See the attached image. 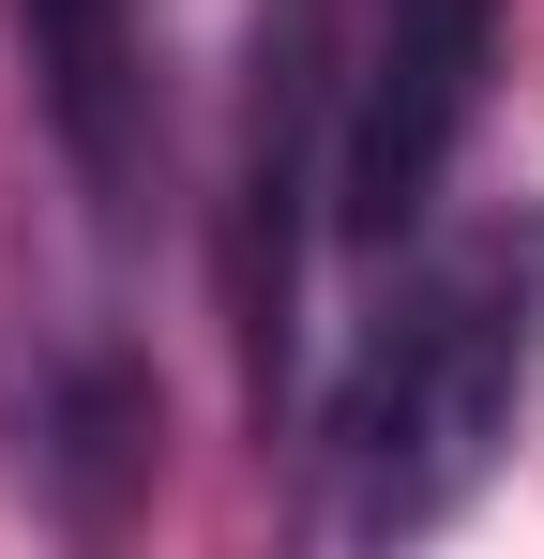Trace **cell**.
Returning <instances> with one entry per match:
<instances>
[{
    "label": "cell",
    "instance_id": "obj_2",
    "mask_svg": "<svg viewBox=\"0 0 544 559\" xmlns=\"http://www.w3.org/2000/svg\"><path fill=\"white\" fill-rule=\"evenodd\" d=\"M499 76V0H378L363 61L333 76V212L348 242H409L424 197L453 182L469 121Z\"/></svg>",
    "mask_w": 544,
    "mask_h": 559
},
{
    "label": "cell",
    "instance_id": "obj_1",
    "mask_svg": "<svg viewBox=\"0 0 544 559\" xmlns=\"http://www.w3.org/2000/svg\"><path fill=\"white\" fill-rule=\"evenodd\" d=\"M544 364V242H469L409 287L378 333H363L348 393H333V439H318V514L348 545H393V530H439L453 499L484 484V454L515 439Z\"/></svg>",
    "mask_w": 544,
    "mask_h": 559
},
{
    "label": "cell",
    "instance_id": "obj_4",
    "mask_svg": "<svg viewBox=\"0 0 544 559\" xmlns=\"http://www.w3.org/2000/svg\"><path fill=\"white\" fill-rule=\"evenodd\" d=\"M318 0H287L258 15V167H243V318H258V348H287V242H303V152H318Z\"/></svg>",
    "mask_w": 544,
    "mask_h": 559
},
{
    "label": "cell",
    "instance_id": "obj_3",
    "mask_svg": "<svg viewBox=\"0 0 544 559\" xmlns=\"http://www.w3.org/2000/svg\"><path fill=\"white\" fill-rule=\"evenodd\" d=\"M15 46H31V106L61 136L106 212L137 197V152H152V46H137V0H15Z\"/></svg>",
    "mask_w": 544,
    "mask_h": 559
}]
</instances>
